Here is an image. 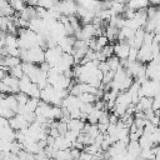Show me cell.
I'll use <instances>...</instances> for the list:
<instances>
[{
    "label": "cell",
    "mask_w": 160,
    "mask_h": 160,
    "mask_svg": "<svg viewBox=\"0 0 160 160\" xmlns=\"http://www.w3.org/2000/svg\"><path fill=\"white\" fill-rule=\"evenodd\" d=\"M82 102H95L98 99H96V95L92 94V92H81L79 96H78Z\"/></svg>",
    "instance_id": "2e32d148"
},
{
    "label": "cell",
    "mask_w": 160,
    "mask_h": 160,
    "mask_svg": "<svg viewBox=\"0 0 160 160\" xmlns=\"http://www.w3.org/2000/svg\"><path fill=\"white\" fill-rule=\"evenodd\" d=\"M20 18H22V19H25V20H31L32 18H35L36 16V9H35V6H31V5H28V6H25L21 11H20V15H19Z\"/></svg>",
    "instance_id": "8fae6325"
},
{
    "label": "cell",
    "mask_w": 160,
    "mask_h": 160,
    "mask_svg": "<svg viewBox=\"0 0 160 160\" xmlns=\"http://www.w3.org/2000/svg\"><path fill=\"white\" fill-rule=\"evenodd\" d=\"M141 151V146L138 140H130L126 145V159H136L139 158Z\"/></svg>",
    "instance_id": "5b68a950"
},
{
    "label": "cell",
    "mask_w": 160,
    "mask_h": 160,
    "mask_svg": "<svg viewBox=\"0 0 160 160\" xmlns=\"http://www.w3.org/2000/svg\"><path fill=\"white\" fill-rule=\"evenodd\" d=\"M138 48L135 46H130V50H129V55H128V60L129 61H135L138 60Z\"/></svg>",
    "instance_id": "603a6c76"
},
{
    "label": "cell",
    "mask_w": 160,
    "mask_h": 160,
    "mask_svg": "<svg viewBox=\"0 0 160 160\" xmlns=\"http://www.w3.org/2000/svg\"><path fill=\"white\" fill-rule=\"evenodd\" d=\"M68 129L69 130H74V131H79L81 132V130L84 129V125H85V121L81 120L80 118H70L68 121Z\"/></svg>",
    "instance_id": "ba28073f"
},
{
    "label": "cell",
    "mask_w": 160,
    "mask_h": 160,
    "mask_svg": "<svg viewBox=\"0 0 160 160\" xmlns=\"http://www.w3.org/2000/svg\"><path fill=\"white\" fill-rule=\"evenodd\" d=\"M158 126L160 128V115H159V122H158Z\"/></svg>",
    "instance_id": "4316f807"
},
{
    "label": "cell",
    "mask_w": 160,
    "mask_h": 160,
    "mask_svg": "<svg viewBox=\"0 0 160 160\" xmlns=\"http://www.w3.org/2000/svg\"><path fill=\"white\" fill-rule=\"evenodd\" d=\"M150 140L152 142V145H159L160 144V128L156 126L155 130L150 134Z\"/></svg>",
    "instance_id": "ffe728a7"
},
{
    "label": "cell",
    "mask_w": 160,
    "mask_h": 160,
    "mask_svg": "<svg viewBox=\"0 0 160 160\" xmlns=\"http://www.w3.org/2000/svg\"><path fill=\"white\" fill-rule=\"evenodd\" d=\"M8 2H9V4L14 8V10L18 11V12H20V11L25 8V1H22V0H9Z\"/></svg>",
    "instance_id": "d6986e66"
},
{
    "label": "cell",
    "mask_w": 160,
    "mask_h": 160,
    "mask_svg": "<svg viewBox=\"0 0 160 160\" xmlns=\"http://www.w3.org/2000/svg\"><path fill=\"white\" fill-rule=\"evenodd\" d=\"M100 51H101V52L105 55V58L108 59L109 56H111V55L114 54V45H109V44H108V45H105Z\"/></svg>",
    "instance_id": "cb8c5ba5"
},
{
    "label": "cell",
    "mask_w": 160,
    "mask_h": 160,
    "mask_svg": "<svg viewBox=\"0 0 160 160\" xmlns=\"http://www.w3.org/2000/svg\"><path fill=\"white\" fill-rule=\"evenodd\" d=\"M61 54H62V51L58 45L54 48H48V49H45V61L52 68L60 59Z\"/></svg>",
    "instance_id": "3957f363"
},
{
    "label": "cell",
    "mask_w": 160,
    "mask_h": 160,
    "mask_svg": "<svg viewBox=\"0 0 160 160\" xmlns=\"http://www.w3.org/2000/svg\"><path fill=\"white\" fill-rule=\"evenodd\" d=\"M129 50H130V45L126 41H119L118 44L114 45V55H116L120 60L128 59Z\"/></svg>",
    "instance_id": "52a82bcc"
},
{
    "label": "cell",
    "mask_w": 160,
    "mask_h": 160,
    "mask_svg": "<svg viewBox=\"0 0 160 160\" xmlns=\"http://www.w3.org/2000/svg\"><path fill=\"white\" fill-rule=\"evenodd\" d=\"M100 112H101V109H96V108L94 106V108L91 109V111L88 114V116H86V121L90 122V124H98Z\"/></svg>",
    "instance_id": "4fadbf2b"
},
{
    "label": "cell",
    "mask_w": 160,
    "mask_h": 160,
    "mask_svg": "<svg viewBox=\"0 0 160 160\" xmlns=\"http://www.w3.org/2000/svg\"><path fill=\"white\" fill-rule=\"evenodd\" d=\"M70 155H71V159H79V156H80V150L71 146V148H70Z\"/></svg>",
    "instance_id": "484cf974"
},
{
    "label": "cell",
    "mask_w": 160,
    "mask_h": 160,
    "mask_svg": "<svg viewBox=\"0 0 160 160\" xmlns=\"http://www.w3.org/2000/svg\"><path fill=\"white\" fill-rule=\"evenodd\" d=\"M150 5V0H128L126 6L134 10H140V9H146Z\"/></svg>",
    "instance_id": "9c48e42d"
},
{
    "label": "cell",
    "mask_w": 160,
    "mask_h": 160,
    "mask_svg": "<svg viewBox=\"0 0 160 160\" xmlns=\"http://www.w3.org/2000/svg\"><path fill=\"white\" fill-rule=\"evenodd\" d=\"M109 44V40H108V38L102 34V35H99V36H96V51H99V50H101L105 45H108Z\"/></svg>",
    "instance_id": "ac0fdd59"
},
{
    "label": "cell",
    "mask_w": 160,
    "mask_h": 160,
    "mask_svg": "<svg viewBox=\"0 0 160 160\" xmlns=\"http://www.w3.org/2000/svg\"><path fill=\"white\" fill-rule=\"evenodd\" d=\"M106 61H108V64H109V66H110V70H112V71H115L121 64H120V59L116 56V55H111V56H109L108 59H106Z\"/></svg>",
    "instance_id": "9a60e30c"
},
{
    "label": "cell",
    "mask_w": 160,
    "mask_h": 160,
    "mask_svg": "<svg viewBox=\"0 0 160 160\" xmlns=\"http://www.w3.org/2000/svg\"><path fill=\"white\" fill-rule=\"evenodd\" d=\"M118 34H119V28H116V26L108 25V26L104 29V35L108 38V40H109L110 42L118 40Z\"/></svg>",
    "instance_id": "30bf717a"
},
{
    "label": "cell",
    "mask_w": 160,
    "mask_h": 160,
    "mask_svg": "<svg viewBox=\"0 0 160 160\" xmlns=\"http://www.w3.org/2000/svg\"><path fill=\"white\" fill-rule=\"evenodd\" d=\"M60 12L62 15H74L76 14V9H78V2L75 0H60L56 2Z\"/></svg>",
    "instance_id": "7a4b0ae2"
},
{
    "label": "cell",
    "mask_w": 160,
    "mask_h": 160,
    "mask_svg": "<svg viewBox=\"0 0 160 160\" xmlns=\"http://www.w3.org/2000/svg\"><path fill=\"white\" fill-rule=\"evenodd\" d=\"M138 60L141 62H149L152 60L151 55V44H142L138 50Z\"/></svg>",
    "instance_id": "8992f818"
},
{
    "label": "cell",
    "mask_w": 160,
    "mask_h": 160,
    "mask_svg": "<svg viewBox=\"0 0 160 160\" xmlns=\"http://www.w3.org/2000/svg\"><path fill=\"white\" fill-rule=\"evenodd\" d=\"M0 55H1V51H0Z\"/></svg>",
    "instance_id": "83f0119b"
},
{
    "label": "cell",
    "mask_w": 160,
    "mask_h": 160,
    "mask_svg": "<svg viewBox=\"0 0 160 160\" xmlns=\"http://www.w3.org/2000/svg\"><path fill=\"white\" fill-rule=\"evenodd\" d=\"M15 95V98H16V100H18V102H19V105H25L26 104V101L29 100V95L28 94H25V92H22V91H18L16 94H14Z\"/></svg>",
    "instance_id": "44dd1931"
},
{
    "label": "cell",
    "mask_w": 160,
    "mask_h": 160,
    "mask_svg": "<svg viewBox=\"0 0 160 160\" xmlns=\"http://www.w3.org/2000/svg\"><path fill=\"white\" fill-rule=\"evenodd\" d=\"M4 100H5V104L16 114L18 112V106H19V102H18V100H16V98H15V95L14 94H11V95H8V96H5L4 98Z\"/></svg>",
    "instance_id": "7c38bea8"
},
{
    "label": "cell",
    "mask_w": 160,
    "mask_h": 160,
    "mask_svg": "<svg viewBox=\"0 0 160 160\" xmlns=\"http://www.w3.org/2000/svg\"><path fill=\"white\" fill-rule=\"evenodd\" d=\"M5 48L10 49V48H19L18 45V38L15 36V34H6L5 35Z\"/></svg>",
    "instance_id": "5bb4252c"
},
{
    "label": "cell",
    "mask_w": 160,
    "mask_h": 160,
    "mask_svg": "<svg viewBox=\"0 0 160 160\" xmlns=\"http://www.w3.org/2000/svg\"><path fill=\"white\" fill-rule=\"evenodd\" d=\"M20 59L21 61H28V62H34V64H40L45 61V50L39 46H31L29 49H20Z\"/></svg>",
    "instance_id": "6da1fadb"
},
{
    "label": "cell",
    "mask_w": 160,
    "mask_h": 160,
    "mask_svg": "<svg viewBox=\"0 0 160 160\" xmlns=\"http://www.w3.org/2000/svg\"><path fill=\"white\" fill-rule=\"evenodd\" d=\"M9 74L12 75V76H15V78H18V79H20V78L24 75L21 62L18 64V65H15V66H12V68H10V69H9Z\"/></svg>",
    "instance_id": "e0dca14e"
},
{
    "label": "cell",
    "mask_w": 160,
    "mask_h": 160,
    "mask_svg": "<svg viewBox=\"0 0 160 160\" xmlns=\"http://www.w3.org/2000/svg\"><path fill=\"white\" fill-rule=\"evenodd\" d=\"M98 68H99V69H100V70L102 71V74L110 70V66H109V64H108V61H106V60L99 61V64H98Z\"/></svg>",
    "instance_id": "d4e9b609"
},
{
    "label": "cell",
    "mask_w": 160,
    "mask_h": 160,
    "mask_svg": "<svg viewBox=\"0 0 160 160\" xmlns=\"http://www.w3.org/2000/svg\"><path fill=\"white\" fill-rule=\"evenodd\" d=\"M79 134H80L79 131H74V130H69V129H68V131L64 134V136H65L66 139H69L71 142H74V141L78 139Z\"/></svg>",
    "instance_id": "7402d4cb"
},
{
    "label": "cell",
    "mask_w": 160,
    "mask_h": 160,
    "mask_svg": "<svg viewBox=\"0 0 160 160\" xmlns=\"http://www.w3.org/2000/svg\"><path fill=\"white\" fill-rule=\"evenodd\" d=\"M8 120H9L10 128H11L12 130H15V131H18V130H24V129H26V128L29 126V122L24 119V116H22L21 114H15V115H12L10 119H8Z\"/></svg>",
    "instance_id": "277c9868"
}]
</instances>
